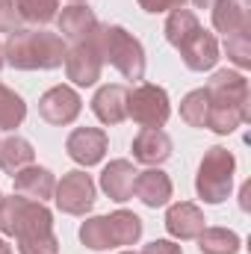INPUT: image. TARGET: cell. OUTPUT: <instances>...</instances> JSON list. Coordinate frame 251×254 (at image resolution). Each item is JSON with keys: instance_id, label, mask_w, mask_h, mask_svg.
Wrapping results in <instances>:
<instances>
[{"instance_id": "6da1fadb", "label": "cell", "mask_w": 251, "mask_h": 254, "mask_svg": "<svg viewBox=\"0 0 251 254\" xmlns=\"http://www.w3.org/2000/svg\"><path fill=\"white\" fill-rule=\"evenodd\" d=\"M0 234L18 240L21 254H57L60 240L54 234V216L42 201L12 195L0 201Z\"/></svg>"}, {"instance_id": "ffe728a7", "label": "cell", "mask_w": 251, "mask_h": 254, "mask_svg": "<svg viewBox=\"0 0 251 254\" xmlns=\"http://www.w3.org/2000/svg\"><path fill=\"white\" fill-rule=\"evenodd\" d=\"M33 160H36V151H33V145L27 139L9 136V139L0 142V169L6 175H15V172L33 166Z\"/></svg>"}, {"instance_id": "52a82bcc", "label": "cell", "mask_w": 251, "mask_h": 254, "mask_svg": "<svg viewBox=\"0 0 251 254\" xmlns=\"http://www.w3.org/2000/svg\"><path fill=\"white\" fill-rule=\"evenodd\" d=\"M127 116L142 127H163L172 116V104L163 86L142 83L127 92Z\"/></svg>"}, {"instance_id": "277c9868", "label": "cell", "mask_w": 251, "mask_h": 254, "mask_svg": "<svg viewBox=\"0 0 251 254\" xmlns=\"http://www.w3.org/2000/svg\"><path fill=\"white\" fill-rule=\"evenodd\" d=\"M3 63L18 71H51L65 63L63 36L48 30H15L3 45Z\"/></svg>"}, {"instance_id": "f546056e", "label": "cell", "mask_w": 251, "mask_h": 254, "mask_svg": "<svg viewBox=\"0 0 251 254\" xmlns=\"http://www.w3.org/2000/svg\"><path fill=\"white\" fill-rule=\"evenodd\" d=\"M142 254H184V249L172 240H154L142 249Z\"/></svg>"}, {"instance_id": "9c48e42d", "label": "cell", "mask_w": 251, "mask_h": 254, "mask_svg": "<svg viewBox=\"0 0 251 254\" xmlns=\"http://www.w3.org/2000/svg\"><path fill=\"white\" fill-rule=\"evenodd\" d=\"M57 207L68 213V216H83L92 210L95 204V184L86 172H68L63 175V181L57 184Z\"/></svg>"}, {"instance_id": "d6986e66", "label": "cell", "mask_w": 251, "mask_h": 254, "mask_svg": "<svg viewBox=\"0 0 251 254\" xmlns=\"http://www.w3.org/2000/svg\"><path fill=\"white\" fill-rule=\"evenodd\" d=\"M107 219V234H110V246H133L142 237V219L130 210H116Z\"/></svg>"}, {"instance_id": "7402d4cb", "label": "cell", "mask_w": 251, "mask_h": 254, "mask_svg": "<svg viewBox=\"0 0 251 254\" xmlns=\"http://www.w3.org/2000/svg\"><path fill=\"white\" fill-rule=\"evenodd\" d=\"M198 249L201 254H237L243 249V243L228 228H204L198 234Z\"/></svg>"}, {"instance_id": "8992f818", "label": "cell", "mask_w": 251, "mask_h": 254, "mask_svg": "<svg viewBox=\"0 0 251 254\" xmlns=\"http://www.w3.org/2000/svg\"><path fill=\"white\" fill-rule=\"evenodd\" d=\"M234 169H237L234 154L228 148H222V145H213L204 154V160L198 166V175H195L198 195L207 204H222L231 195V187H234Z\"/></svg>"}, {"instance_id": "8fae6325", "label": "cell", "mask_w": 251, "mask_h": 254, "mask_svg": "<svg viewBox=\"0 0 251 254\" xmlns=\"http://www.w3.org/2000/svg\"><path fill=\"white\" fill-rule=\"evenodd\" d=\"M65 151H68V157L74 163H80V166L89 169V166H95V163L104 160V154H107V133L101 127H77L68 136Z\"/></svg>"}, {"instance_id": "e0dca14e", "label": "cell", "mask_w": 251, "mask_h": 254, "mask_svg": "<svg viewBox=\"0 0 251 254\" xmlns=\"http://www.w3.org/2000/svg\"><path fill=\"white\" fill-rule=\"evenodd\" d=\"M133 181H136V169H133L130 160H113L101 172V190L119 204L133 195Z\"/></svg>"}, {"instance_id": "4fadbf2b", "label": "cell", "mask_w": 251, "mask_h": 254, "mask_svg": "<svg viewBox=\"0 0 251 254\" xmlns=\"http://www.w3.org/2000/svg\"><path fill=\"white\" fill-rule=\"evenodd\" d=\"M204 213L189 204V201H181V204H172L169 213H166V231L178 240H198V234L207 228L204 225Z\"/></svg>"}, {"instance_id": "5bb4252c", "label": "cell", "mask_w": 251, "mask_h": 254, "mask_svg": "<svg viewBox=\"0 0 251 254\" xmlns=\"http://www.w3.org/2000/svg\"><path fill=\"white\" fill-rule=\"evenodd\" d=\"M92 113L104 125H122L127 119V89L125 86H101L92 98Z\"/></svg>"}, {"instance_id": "83f0119b", "label": "cell", "mask_w": 251, "mask_h": 254, "mask_svg": "<svg viewBox=\"0 0 251 254\" xmlns=\"http://www.w3.org/2000/svg\"><path fill=\"white\" fill-rule=\"evenodd\" d=\"M21 12L15 6V0H0V33H15L21 27Z\"/></svg>"}, {"instance_id": "e575fe53", "label": "cell", "mask_w": 251, "mask_h": 254, "mask_svg": "<svg viewBox=\"0 0 251 254\" xmlns=\"http://www.w3.org/2000/svg\"><path fill=\"white\" fill-rule=\"evenodd\" d=\"M122 254H136V252H122Z\"/></svg>"}, {"instance_id": "d590c367", "label": "cell", "mask_w": 251, "mask_h": 254, "mask_svg": "<svg viewBox=\"0 0 251 254\" xmlns=\"http://www.w3.org/2000/svg\"><path fill=\"white\" fill-rule=\"evenodd\" d=\"M0 201H3V195H0Z\"/></svg>"}, {"instance_id": "3957f363", "label": "cell", "mask_w": 251, "mask_h": 254, "mask_svg": "<svg viewBox=\"0 0 251 254\" xmlns=\"http://www.w3.org/2000/svg\"><path fill=\"white\" fill-rule=\"evenodd\" d=\"M166 39L172 48L181 51L187 68H192V71H210L219 63L216 36L207 33L201 27V21L195 18V12H189V9H172V15L166 21Z\"/></svg>"}, {"instance_id": "836d02e7", "label": "cell", "mask_w": 251, "mask_h": 254, "mask_svg": "<svg viewBox=\"0 0 251 254\" xmlns=\"http://www.w3.org/2000/svg\"><path fill=\"white\" fill-rule=\"evenodd\" d=\"M0 68H3V45H0Z\"/></svg>"}, {"instance_id": "d4e9b609", "label": "cell", "mask_w": 251, "mask_h": 254, "mask_svg": "<svg viewBox=\"0 0 251 254\" xmlns=\"http://www.w3.org/2000/svg\"><path fill=\"white\" fill-rule=\"evenodd\" d=\"M80 240H83V246L92 249V252L113 249V246H110V234H107V219H104V216H92V219H86L83 228H80Z\"/></svg>"}, {"instance_id": "44dd1931", "label": "cell", "mask_w": 251, "mask_h": 254, "mask_svg": "<svg viewBox=\"0 0 251 254\" xmlns=\"http://www.w3.org/2000/svg\"><path fill=\"white\" fill-rule=\"evenodd\" d=\"M213 27L225 36H234L240 30H249V12L237 0H216L213 3Z\"/></svg>"}, {"instance_id": "d6a6232c", "label": "cell", "mask_w": 251, "mask_h": 254, "mask_svg": "<svg viewBox=\"0 0 251 254\" xmlns=\"http://www.w3.org/2000/svg\"><path fill=\"white\" fill-rule=\"evenodd\" d=\"M0 254H12V249H9V243L0 237Z\"/></svg>"}, {"instance_id": "cb8c5ba5", "label": "cell", "mask_w": 251, "mask_h": 254, "mask_svg": "<svg viewBox=\"0 0 251 254\" xmlns=\"http://www.w3.org/2000/svg\"><path fill=\"white\" fill-rule=\"evenodd\" d=\"M181 119H184L189 127H207V119H210V101H207V92H204V89L189 92L187 98L181 101Z\"/></svg>"}, {"instance_id": "f1b7e54d", "label": "cell", "mask_w": 251, "mask_h": 254, "mask_svg": "<svg viewBox=\"0 0 251 254\" xmlns=\"http://www.w3.org/2000/svg\"><path fill=\"white\" fill-rule=\"evenodd\" d=\"M184 3L187 0H139V6L145 9V12H169V9H184Z\"/></svg>"}, {"instance_id": "7c38bea8", "label": "cell", "mask_w": 251, "mask_h": 254, "mask_svg": "<svg viewBox=\"0 0 251 254\" xmlns=\"http://www.w3.org/2000/svg\"><path fill=\"white\" fill-rule=\"evenodd\" d=\"M169 157H172V139L160 127H145L133 139V160H139L145 166H160Z\"/></svg>"}, {"instance_id": "30bf717a", "label": "cell", "mask_w": 251, "mask_h": 254, "mask_svg": "<svg viewBox=\"0 0 251 254\" xmlns=\"http://www.w3.org/2000/svg\"><path fill=\"white\" fill-rule=\"evenodd\" d=\"M80 107H83V101H80V95L71 89V86H54V89H48L45 95H42V101H39V116L48 122V125H71L77 116H80Z\"/></svg>"}, {"instance_id": "8d00e7d4", "label": "cell", "mask_w": 251, "mask_h": 254, "mask_svg": "<svg viewBox=\"0 0 251 254\" xmlns=\"http://www.w3.org/2000/svg\"><path fill=\"white\" fill-rule=\"evenodd\" d=\"M74 3H77V0H74Z\"/></svg>"}, {"instance_id": "7a4b0ae2", "label": "cell", "mask_w": 251, "mask_h": 254, "mask_svg": "<svg viewBox=\"0 0 251 254\" xmlns=\"http://www.w3.org/2000/svg\"><path fill=\"white\" fill-rule=\"evenodd\" d=\"M207 101H210V119L207 127L219 136L234 133L240 125L251 119V92L249 80L240 71H216L213 80L204 86Z\"/></svg>"}, {"instance_id": "5b68a950", "label": "cell", "mask_w": 251, "mask_h": 254, "mask_svg": "<svg viewBox=\"0 0 251 254\" xmlns=\"http://www.w3.org/2000/svg\"><path fill=\"white\" fill-rule=\"evenodd\" d=\"M95 42L101 48L104 63L116 65L127 80H142L145 77V51L136 36H130L119 24H98Z\"/></svg>"}, {"instance_id": "484cf974", "label": "cell", "mask_w": 251, "mask_h": 254, "mask_svg": "<svg viewBox=\"0 0 251 254\" xmlns=\"http://www.w3.org/2000/svg\"><path fill=\"white\" fill-rule=\"evenodd\" d=\"M15 6L21 18L33 24H48L57 18V0H15Z\"/></svg>"}, {"instance_id": "2e32d148", "label": "cell", "mask_w": 251, "mask_h": 254, "mask_svg": "<svg viewBox=\"0 0 251 254\" xmlns=\"http://www.w3.org/2000/svg\"><path fill=\"white\" fill-rule=\"evenodd\" d=\"M12 178H15V192H18V195L33 198V201H42V204H45V201L54 195V190H57L54 175H51L48 169H42V166H27V169L15 172Z\"/></svg>"}, {"instance_id": "4dcf8cb0", "label": "cell", "mask_w": 251, "mask_h": 254, "mask_svg": "<svg viewBox=\"0 0 251 254\" xmlns=\"http://www.w3.org/2000/svg\"><path fill=\"white\" fill-rule=\"evenodd\" d=\"M249 192H251V184H246L243 192H240V198H243V210H249Z\"/></svg>"}, {"instance_id": "ba28073f", "label": "cell", "mask_w": 251, "mask_h": 254, "mask_svg": "<svg viewBox=\"0 0 251 254\" xmlns=\"http://www.w3.org/2000/svg\"><path fill=\"white\" fill-rule=\"evenodd\" d=\"M101 68H104V57L95 42V33L86 42H77L71 51H65V74L77 86H95L101 80Z\"/></svg>"}, {"instance_id": "603a6c76", "label": "cell", "mask_w": 251, "mask_h": 254, "mask_svg": "<svg viewBox=\"0 0 251 254\" xmlns=\"http://www.w3.org/2000/svg\"><path fill=\"white\" fill-rule=\"evenodd\" d=\"M27 116V104L18 92L0 83V130H15Z\"/></svg>"}, {"instance_id": "ac0fdd59", "label": "cell", "mask_w": 251, "mask_h": 254, "mask_svg": "<svg viewBox=\"0 0 251 254\" xmlns=\"http://www.w3.org/2000/svg\"><path fill=\"white\" fill-rule=\"evenodd\" d=\"M98 30V18L89 6H68L60 15V33L68 42H86L92 33Z\"/></svg>"}, {"instance_id": "4316f807", "label": "cell", "mask_w": 251, "mask_h": 254, "mask_svg": "<svg viewBox=\"0 0 251 254\" xmlns=\"http://www.w3.org/2000/svg\"><path fill=\"white\" fill-rule=\"evenodd\" d=\"M249 30H240V33H234V36H225L228 60H234L240 68H249L251 65V36H249Z\"/></svg>"}, {"instance_id": "1f68e13d", "label": "cell", "mask_w": 251, "mask_h": 254, "mask_svg": "<svg viewBox=\"0 0 251 254\" xmlns=\"http://www.w3.org/2000/svg\"><path fill=\"white\" fill-rule=\"evenodd\" d=\"M192 3H195V6H198V9H210V6H213V3H216V0H192Z\"/></svg>"}, {"instance_id": "9a60e30c", "label": "cell", "mask_w": 251, "mask_h": 254, "mask_svg": "<svg viewBox=\"0 0 251 254\" xmlns=\"http://www.w3.org/2000/svg\"><path fill=\"white\" fill-rule=\"evenodd\" d=\"M133 192L145 207H163L172 198V181L166 172L160 169H148V172H136L133 181Z\"/></svg>"}]
</instances>
